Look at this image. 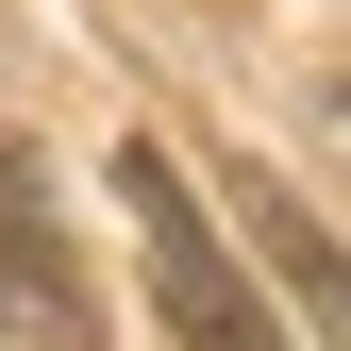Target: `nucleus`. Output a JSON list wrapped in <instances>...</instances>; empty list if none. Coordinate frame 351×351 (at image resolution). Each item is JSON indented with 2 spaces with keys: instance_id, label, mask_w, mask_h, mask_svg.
Listing matches in <instances>:
<instances>
[{
  "instance_id": "1",
  "label": "nucleus",
  "mask_w": 351,
  "mask_h": 351,
  "mask_svg": "<svg viewBox=\"0 0 351 351\" xmlns=\"http://www.w3.org/2000/svg\"><path fill=\"white\" fill-rule=\"evenodd\" d=\"M117 201H134V234H151V301H167V335H184V351H285L268 301H251V268L217 251V217L184 201V167H167L151 134L117 151Z\"/></svg>"
},
{
  "instance_id": "3",
  "label": "nucleus",
  "mask_w": 351,
  "mask_h": 351,
  "mask_svg": "<svg viewBox=\"0 0 351 351\" xmlns=\"http://www.w3.org/2000/svg\"><path fill=\"white\" fill-rule=\"evenodd\" d=\"M234 217H251V251L285 268V301H301V318H318L335 351H351V251H335V217H301L268 167H234Z\"/></svg>"
},
{
  "instance_id": "2",
  "label": "nucleus",
  "mask_w": 351,
  "mask_h": 351,
  "mask_svg": "<svg viewBox=\"0 0 351 351\" xmlns=\"http://www.w3.org/2000/svg\"><path fill=\"white\" fill-rule=\"evenodd\" d=\"M0 301H17L34 351H101V285H84V251H67V217H51L17 134H0Z\"/></svg>"
}]
</instances>
